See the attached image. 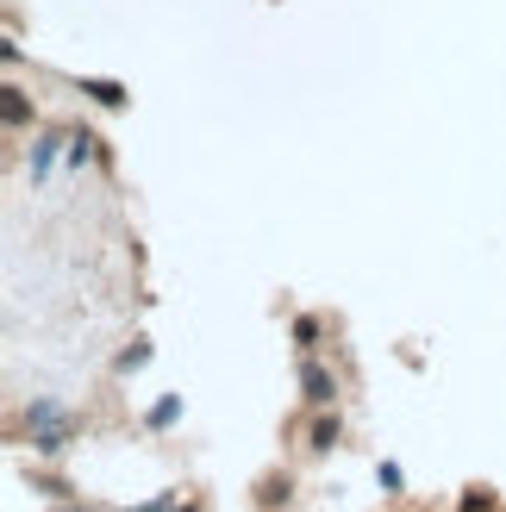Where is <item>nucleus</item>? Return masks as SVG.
I'll use <instances>...</instances> for the list:
<instances>
[{
  "label": "nucleus",
  "mask_w": 506,
  "mask_h": 512,
  "mask_svg": "<svg viewBox=\"0 0 506 512\" xmlns=\"http://www.w3.org/2000/svg\"><path fill=\"white\" fill-rule=\"evenodd\" d=\"M300 388H307V400H313V406H332V400H338L332 369H319V363H300Z\"/></svg>",
  "instance_id": "f03ea898"
},
{
  "label": "nucleus",
  "mask_w": 506,
  "mask_h": 512,
  "mask_svg": "<svg viewBox=\"0 0 506 512\" xmlns=\"http://www.w3.org/2000/svg\"><path fill=\"white\" fill-rule=\"evenodd\" d=\"M463 512H494V494H488V488H469V494H463Z\"/></svg>",
  "instance_id": "423d86ee"
},
{
  "label": "nucleus",
  "mask_w": 506,
  "mask_h": 512,
  "mask_svg": "<svg viewBox=\"0 0 506 512\" xmlns=\"http://www.w3.org/2000/svg\"><path fill=\"white\" fill-rule=\"evenodd\" d=\"M82 94H94L100 107H119V100H125V88H119V82H82Z\"/></svg>",
  "instance_id": "20e7f679"
},
{
  "label": "nucleus",
  "mask_w": 506,
  "mask_h": 512,
  "mask_svg": "<svg viewBox=\"0 0 506 512\" xmlns=\"http://www.w3.org/2000/svg\"><path fill=\"white\" fill-rule=\"evenodd\" d=\"M0 113H7V125H25V119H32V107H25V94H19V88H7V100H0Z\"/></svg>",
  "instance_id": "7ed1b4c3"
},
{
  "label": "nucleus",
  "mask_w": 506,
  "mask_h": 512,
  "mask_svg": "<svg viewBox=\"0 0 506 512\" xmlns=\"http://www.w3.org/2000/svg\"><path fill=\"white\" fill-rule=\"evenodd\" d=\"M50 163H57V144H38V157H32V175H44Z\"/></svg>",
  "instance_id": "0eeeda50"
},
{
  "label": "nucleus",
  "mask_w": 506,
  "mask_h": 512,
  "mask_svg": "<svg viewBox=\"0 0 506 512\" xmlns=\"http://www.w3.org/2000/svg\"><path fill=\"white\" fill-rule=\"evenodd\" d=\"M25 425H32V450H44V456L69 450V419H63L50 400H32V413H25Z\"/></svg>",
  "instance_id": "f257e3e1"
},
{
  "label": "nucleus",
  "mask_w": 506,
  "mask_h": 512,
  "mask_svg": "<svg viewBox=\"0 0 506 512\" xmlns=\"http://www.w3.org/2000/svg\"><path fill=\"white\" fill-rule=\"evenodd\" d=\"M338 444V419H319L313 425V450H332Z\"/></svg>",
  "instance_id": "39448f33"
}]
</instances>
